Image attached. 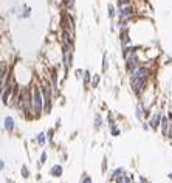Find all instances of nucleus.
<instances>
[{
  "label": "nucleus",
  "mask_w": 172,
  "mask_h": 183,
  "mask_svg": "<svg viewBox=\"0 0 172 183\" xmlns=\"http://www.w3.org/2000/svg\"><path fill=\"white\" fill-rule=\"evenodd\" d=\"M31 112L33 118H39L43 115V95L39 84L31 87Z\"/></svg>",
  "instance_id": "1"
},
{
  "label": "nucleus",
  "mask_w": 172,
  "mask_h": 183,
  "mask_svg": "<svg viewBox=\"0 0 172 183\" xmlns=\"http://www.w3.org/2000/svg\"><path fill=\"white\" fill-rule=\"evenodd\" d=\"M135 14H136V8H135V5L130 3V5L118 8L116 19H118V22H132V19L135 17Z\"/></svg>",
  "instance_id": "2"
},
{
  "label": "nucleus",
  "mask_w": 172,
  "mask_h": 183,
  "mask_svg": "<svg viewBox=\"0 0 172 183\" xmlns=\"http://www.w3.org/2000/svg\"><path fill=\"white\" fill-rule=\"evenodd\" d=\"M129 84H130V90L133 92V95L138 96V98H141L143 93L147 90L149 79H130L129 78Z\"/></svg>",
  "instance_id": "3"
},
{
  "label": "nucleus",
  "mask_w": 172,
  "mask_h": 183,
  "mask_svg": "<svg viewBox=\"0 0 172 183\" xmlns=\"http://www.w3.org/2000/svg\"><path fill=\"white\" fill-rule=\"evenodd\" d=\"M144 62L141 61V57H140V54L138 53H135V54H130L129 57H126L124 59V68H126V72L127 73H132V72H135L138 67H141Z\"/></svg>",
  "instance_id": "4"
},
{
  "label": "nucleus",
  "mask_w": 172,
  "mask_h": 183,
  "mask_svg": "<svg viewBox=\"0 0 172 183\" xmlns=\"http://www.w3.org/2000/svg\"><path fill=\"white\" fill-rule=\"evenodd\" d=\"M62 65H64V70H65V73L68 72V68L71 67V64H73V48L68 45H64L62 44Z\"/></svg>",
  "instance_id": "5"
},
{
  "label": "nucleus",
  "mask_w": 172,
  "mask_h": 183,
  "mask_svg": "<svg viewBox=\"0 0 172 183\" xmlns=\"http://www.w3.org/2000/svg\"><path fill=\"white\" fill-rule=\"evenodd\" d=\"M150 75H152V70H150V67L149 65H146V64H143L141 67H138L135 72H132L129 75L130 79H149L150 78Z\"/></svg>",
  "instance_id": "6"
},
{
  "label": "nucleus",
  "mask_w": 172,
  "mask_h": 183,
  "mask_svg": "<svg viewBox=\"0 0 172 183\" xmlns=\"http://www.w3.org/2000/svg\"><path fill=\"white\" fill-rule=\"evenodd\" d=\"M161 118H163V112H161L160 109H157V110H154V112L150 113V116H149L147 123H149V126H150V129H152V131H157V129H160Z\"/></svg>",
  "instance_id": "7"
},
{
  "label": "nucleus",
  "mask_w": 172,
  "mask_h": 183,
  "mask_svg": "<svg viewBox=\"0 0 172 183\" xmlns=\"http://www.w3.org/2000/svg\"><path fill=\"white\" fill-rule=\"evenodd\" d=\"M171 124H172V120L168 116V115H165L163 113V118H161V124H160V132H161V135L165 138H168L169 135V131H171Z\"/></svg>",
  "instance_id": "8"
},
{
  "label": "nucleus",
  "mask_w": 172,
  "mask_h": 183,
  "mask_svg": "<svg viewBox=\"0 0 172 183\" xmlns=\"http://www.w3.org/2000/svg\"><path fill=\"white\" fill-rule=\"evenodd\" d=\"M62 42H64V45H68L73 48V45H75V31L64 30L62 31Z\"/></svg>",
  "instance_id": "9"
},
{
  "label": "nucleus",
  "mask_w": 172,
  "mask_h": 183,
  "mask_svg": "<svg viewBox=\"0 0 172 183\" xmlns=\"http://www.w3.org/2000/svg\"><path fill=\"white\" fill-rule=\"evenodd\" d=\"M141 45H129V47H124V48H121L123 51H121V54H123V57L126 59V57H129L130 54H135V53H140L141 51Z\"/></svg>",
  "instance_id": "10"
},
{
  "label": "nucleus",
  "mask_w": 172,
  "mask_h": 183,
  "mask_svg": "<svg viewBox=\"0 0 172 183\" xmlns=\"http://www.w3.org/2000/svg\"><path fill=\"white\" fill-rule=\"evenodd\" d=\"M31 12H33V8L30 6V5H22L20 8H19V12H17V17L19 19H28V17H31Z\"/></svg>",
  "instance_id": "11"
},
{
  "label": "nucleus",
  "mask_w": 172,
  "mask_h": 183,
  "mask_svg": "<svg viewBox=\"0 0 172 183\" xmlns=\"http://www.w3.org/2000/svg\"><path fill=\"white\" fill-rule=\"evenodd\" d=\"M3 129H5L8 134H12V132H14V129H16V121H14L12 116H5V120H3Z\"/></svg>",
  "instance_id": "12"
},
{
  "label": "nucleus",
  "mask_w": 172,
  "mask_h": 183,
  "mask_svg": "<svg viewBox=\"0 0 172 183\" xmlns=\"http://www.w3.org/2000/svg\"><path fill=\"white\" fill-rule=\"evenodd\" d=\"M102 126H104V118H102V115H101V113H95V116H93V127H95V131L102 129Z\"/></svg>",
  "instance_id": "13"
},
{
  "label": "nucleus",
  "mask_w": 172,
  "mask_h": 183,
  "mask_svg": "<svg viewBox=\"0 0 172 183\" xmlns=\"http://www.w3.org/2000/svg\"><path fill=\"white\" fill-rule=\"evenodd\" d=\"M64 174V168H62V165H53L51 166V169H50V176L51 177H61Z\"/></svg>",
  "instance_id": "14"
},
{
  "label": "nucleus",
  "mask_w": 172,
  "mask_h": 183,
  "mask_svg": "<svg viewBox=\"0 0 172 183\" xmlns=\"http://www.w3.org/2000/svg\"><path fill=\"white\" fill-rule=\"evenodd\" d=\"M123 174H126V169H124V168H116V169H113V171H112V174H110L109 180H110V182H115V180H116V179H120Z\"/></svg>",
  "instance_id": "15"
},
{
  "label": "nucleus",
  "mask_w": 172,
  "mask_h": 183,
  "mask_svg": "<svg viewBox=\"0 0 172 183\" xmlns=\"http://www.w3.org/2000/svg\"><path fill=\"white\" fill-rule=\"evenodd\" d=\"M34 141H36L41 147H43V146L47 144V141H48V135H47V132H39V134L36 135V138H34Z\"/></svg>",
  "instance_id": "16"
},
{
  "label": "nucleus",
  "mask_w": 172,
  "mask_h": 183,
  "mask_svg": "<svg viewBox=\"0 0 172 183\" xmlns=\"http://www.w3.org/2000/svg\"><path fill=\"white\" fill-rule=\"evenodd\" d=\"M116 14H118V6L113 5V3H109L107 5V16H109V19H116Z\"/></svg>",
  "instance_id": "17"
},
{
  "label": "nucleus",
  "mask_w": 172,
  "mask_h": 183,
  "mask_svg": "<svg viewBox=\"0 0 172 183\" xmlns=\"http://www.w3.org/2000/svg\"><path fill=\"white\" fill-rule=\"evenodd\" d=\"M91 78H93L91 72H90V70H84V76H82L84 87H90V84H91Z\"/></svg>",
  "instance_id": "18"
},
{
  "label": "nucleus",
  "mask_w": 172,
  "mask_h": 183,
  "mask_svg": "<svg viewBox=\"0 0 172 183\" xmlns=\"http://www.w3.org/2000/svg\"><path fill=\"white\" fill-rule=\"evenodd\" d=\"M132 182H133V177H132V174H127V172L115 180V183H132Z\"/></svg>",
  "instance_id": "19"
},
{
  "label": "nucleus",
  "mask_w": 172,
  "mask_h": 183,
  "mask_svg": "<svg viewBox=\"0 0 172 183\" xmlns=\"http://www.w3.org/2000/svg\"><path fill=\"white\" fill-rule=\"evenodd\" d=\"M120 42H121V48L132 45V37H130V34H124V36H121V37H120Z\"/></svg>",
  "instance_id": "20"
},
{
  "label": "nucleus",
  "mask_w": 172,
  "mask_h": 183,
  "mask_svg": "<svg viewBox=\"0 0 172 183\" xmlns=\"http://www.w3.org/2000/svg\"><path fill=\"white\" fill-rule=\"evenodd\" d=\"M99 82H101V75H93V78H91V84H90V87L91 89H98L99 87Z\"/></svg>",
  "instance_id": "21"
},
{
  "label": "nucleus",
  "mask_w": 172,
  "mask_h": 183,
  "mask_svg": "<svg viewBox=\"0 0 172 183\" xmlns=\"http://www.w3.org/2000/svg\"><path fill=\"white\" fill-rule=\"evenodd\" d=\"M107 70H109V56H107V53H104L102 54V67H101V72L106 73Z\"/></svg>",
  "instance_id": "22"
},
{
  "label": "nucleus",
  "mask_w": 172,
  "mask_h": 183,
  "mask_svg": "<svg viewBox=\"0 0 172 183\" xmlns=\"http://www.w3.org/2000/svg\"><path fill=\"white\" fill-rule=\"evenodd\" d=\"M109 129H110V135H112V137H120V135H121V129L118 127V124H113V126H110Z\"/></svg>",
  "instance_id": "23"
},
{
  "label": "nucleus",
  "mask_w": 172,
  "mask_h": 183,
  "mask_svg": "<svg viewBox=\"0 0 172 183\" xmlns=\"http://www.w3.org/2000/svg\"><path fill=\"white\" fill-rule=\"evenodd\" d=\"M20 174H22L23 179H28V177H30V169H28L27 165H22V166H20Z\"/></svg>",
  "instance_id": "24"
},
{
  "label": "nucleus",
  "mask_w": 172,
  "mask_h": 183,
  "mask_svg": "<svg viewBox=\"0 0 172 183\" xmlns=\"http://www.w3.org/2000/svg\"><path fill=\"white\" fill-rule=\"evenodd\" d=\"M113 124H116L115 116H113V113H112V112H109V113H107V126L110 127V126H113Z\"/></svg>",
  "instance_id": "25"
},
{
  "label": "nucleus",
  "mask_w": 172,
  "mask_h": 183,
  "mask_svg": "<svg viewBox=\"0 0 172 183\" xmlns=\"http://www.w3.org/2000/svg\"><path fill=\"white\" fill-rule=\"evenodd\" d=\"M47 158H48V154H47V152L43 151L42 154H41V160H39V168H42L43 165L47 163Z\"/></svg>",
  "instance_id": "26"
},
{
  "label": "nucleus",
  "mask_w": 172,
  "mask_h": 183,
  "mask_svg": "<svg viewBox=\"0 0 172 183\" xmlns=\"http://www.w3.org/2000/svg\"><path fill=\"white\" fill-rule=\"evenodd\" d=\"M79 183H93V180H91V177L87 174V172H84L82 174V177H81V182Z\"/></svg>",
  "instance_id": "27"
},
{
  "label": "nucleus",
  "mask_w": 172,
  "mask_h": 183,
  "mask_svg": "<svg viewBox=\"0 0 172 183\" xmlns=\"http://www.w3.org/2000/svg\"><path fill=\"white\" fill-rule=\"evenodd\" d=\"M132 0H116V6L121 8V6H126V5H130Z\"/></svg>",
  "instance_id": "28"
},
{
  "label": "nucleus",
  "mask_w": 172,
  "mask_h": 183,
  "mask_svg": "<svg viewBox=\"0 0 172 183\" xmlns=\"http://www.w3.org/2000/svg\"><path fill=\"white\" fill-rule=\"evenodd\" d=\"M101 171H102V172H106V171H107V157H106V155L102 157V163H101Z\"/></svg>",
  "instance_id": "29"
},
{
  "label": "nucleus",
  "mask_w": 172,
  "mask_h": 183,
  "mask_svg": "<svg viewBox=\"0 0 172 183\" xmlns=\"http://www.w3.org/2000/svg\"><path fill=\"white\" fill-rule=\"evenodd\" d=\"M82 76H84V70L78 68V70H76V78H78V79H82Z\"/></svg>",
  "instance_id": "30"
},
{
  "label": "nucleus",
  "mask_w": 172,
  "mask_h": 183,
  "mask_svg": "<svg viewBox=\"0 0 172 183\" xmlns=\"http://www.w3.org/2000/svg\"><path fill=\"white\" fill-rule=\"evenodd\" d=\"M141 127H143V131H149V129H150V126H149V123H144V121L141 123Z\"/></svg>",
  "instance_id": "31"
},
{
  "label": "nucleus",
  "mask_w": 172,
  "mask_h": 183,
  "mask_svg": "<svg viewBox=\"0 0 172 183\" xmlns=\"http://www.w3.org/2000/svg\"><path fill=\"white\" fill-rule=\"evenodd\" d=\"M65 2V5H67V8H71L73 5H75V0H64Z\"/></svg>",
  "instance_id": "32"
},
{
  "label": "nucleus",
  "mask_w": 172,
  "mask_h": 183,
  "mask_svg": "<svg viewBox=\"0 0 172 183\" xmlns=\"http://www.w3.org/2000/svg\"><path fill=\"white\" fill-rule=\"evenodd\" d=\"M138 182H140V183H149V180H147L146 177H143V176H140V179H138Z\"/></svg>",
  "instance_id": "33"
},
{
  "label": "nucleus",
  "mask_w": 172,
  "mask_h": 183,
  "mask_svg": "<svg viewBox=\"0 0 172 183\" xmlns=\"http://www.w3.org/2000/svg\"><path fill=\"white\" fill-rule=\"evenodd\" d=\"M53 132H54L53 129H50V131L47 132V135H48V140H53Z\"/></svg>",
  "instance_id": "34"
},
{
  "label": "nucleus",
  "mask_w": 172,
  "mask_h": 183,
  "mask_svg": "<svg viewBox=\"0 0 172 183\" xmlns=\"http://www.w3.org/2000/svg\"><path fill=\"white\" fill-rule=\"evenodd\" d=\"M3 169H5V161L0 160V171H3Z\"/></svg>",
  "instance_id": "35"
},
{
  "label": "nucleus",
  "mask_w": 172,
  "mask_h": 183,
  "mask_svg": "<svg viewBox=\"0 0 172 183\" xmlns=\"http://www.w3.org/2000/svg\"><path fill=\"white\" fill-rule=\"evenodd\" d=\"M168 179H169V180H172V172H169V174H168Z\"/></svg>",
  "instance_id": "36"
},
{
  "label": "nucleus",
  "mask_w": 172,
  "mask_h": 183,
  "mask_svg": "<svg viewBox=\"0 0 172 183\" xmlns=\"http://www.w3.org/2000/svg\"><path fill=\"white\" fill-rule=\"evenodd\" d=\"M6 183H14V182H12L11 179H6Z\"/></svg>",
  "instance_id": "37"
},
{
  "label": "nucleus",
  "mask_w": 172,
  "mask_h": 183,
  "mask_svg": "<svg viewBox=\"0 0 172 183\" xmlns=\"http://www.w3.org/2000/svg\"><path fill=\"white\" fill-rule=\"evenodd\" d=\"M109 183H115V182H109Z\"/></svg>",
  "instance_id": "38"
}]
</instances>
